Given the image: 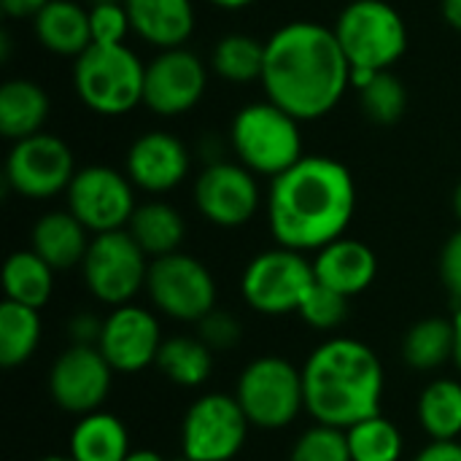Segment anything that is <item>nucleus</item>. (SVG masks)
I'll return each mask as SVG.
<instances>
[{
  "mask_svg": "<svg viewBox=\"0 0 461 461\" xmlns=\"http://www.w3.org/2000/svg\"><path fill=\"white\" fill-rule=\"evenodd\" d=\"M192 167V154L181 138L165 130L138 135L124 157V173L135 189L149 194H167L184 184Z\"/></svg>",
  "mask_w": 461,
  "mask_h": 461,
  "instance_id": "obj_18",
  "label": "nucleus"
},
{
  "mask_svg": "<svg viewBox=\"0 0 461 461\" xmlns=\"http://www.w3.org/2000/svg\"><path fill=\"white\" fill-rule=\"evenodd\" d=\"M230 146L243 167L270 181L305 157L300 119H294L267 97L262 103L243 105L232 116Z\"/></svg>",
  "mask_w": 461,
  "mask_h": 461,
  "instance_id": "obj_4",
  "label": "nucleus"
},
{
  "mask_svg": "<svg viewBox=\"0 0 461 461\" xmlns=\"http://www.w3.org/2000/svg\"><path fill=\"white\" fill-rule=\"evenodd\" d=\"M92 232L70 213V211H49L43 213L30 232V249L57 273L81 267Z\"/></svg>",
  "mask_w": 461,
  "mask_h": 461,
  "instance_id": "obj_21",
  "label": "nucleus"
},
{
  "mask_svg": "<svg viewBox=\"0 0 461 461\" xmlns=\"http://www.w3.org/2000/svg\"><path fill=\"white\" fill-rule=\"evenodd\" d=\"M211 70L227 84L262 81L265 70V41L249 32H227L211 51Z\"/></svg>",
  "mask_w": 461,
  "mask_h": 461,
  "instance_id": "obj_31",
  "label": "nucleus"
},
{
  "mask_svg": "<svg viewBox=\"0 0 461 461\" xmlns=\"http://www.w3.org/2000/svg\"><path fill=\"white\" fill-rule=\"evenodd\" d=\"M208 3L216 5V8H224V11H240V8L254 5L257 0H208Z\"/></svg>",
  "mask_w": 461,
  "mask_h": 461,
  "instance_id": "obj_44",
  "label": "nucleus"
},
{
  "mask_svg": "<svg viewBox=\"0 0 461 461\" xmlns=\"http://www.w3.org/2000/svg\"><path fill=\"white\" fill-rule=\"evenodd\" d=\"M89 30H92V43H103V46L127 43L132 27L124 0H95L89 5Z\"/></svg>",
  "mask_w": 461,
  "mask_h": 461,
  "instance_id": "obj_36",
  "label": "nucleus"
},
{
  "mask_svg": "<svg viewBox=\"0 0 461 461\" xmlns=\"http://www.w3.org/2000/svg\"><path fill=\"white\" fill-rule=\"evenodd\" d=\"M197 338L213 351H230L240 343L243 338V327L238 321V316H232L230 311H221V308H213L205 319L197 321Z\"/></svg>",
  "mask_w": 461,
  "mask_h": 461,
  "instance_id": "obj_37",
  "label": "nucleus"
},
{
  "mask_svg": "<svg viewBox=\"0 0 461 461\" xmlns=\"http://www.w3.org/2000/svg\"><path fill=\"white\" fill-rule=\"evenodd\" d=\"M313 286V262H308L303 251L284 246L257 254L240 278L246 305L262 316L297 313Z\"/></svg>",
  "mask_w": 461,
  "mask_h": 461,
  "instance_id": "obj_8",
  "label": "nucleus"
},
{
  "mask_svg": "<svg viewBox=\"0 0 461 461\" xmlns=\"http://www.w3.org/2000/svg\"><path fill=\"white\" fill-rule=\"evenodd\" d=\"M357 95H359L362 113L373 124H381V127L397 124L408 111V89H405L402 78L392 70L375 73L370 84L357 89Z\"/></svg>",
  "mask_w": 461,
  "mask_h": 461,
  "instance_id": "obj_33",
  "label": "nucleus"
},
{
  "mask_svg": "<svg viewBox=\"0 0 461 461\" xmlns=\"http://www.w3.org/2000/svg\"><path fill=\"white\" fill-rule=\"evenodd\" d=\"M132 32L149 46L181 49L194 32V3L192 0H124Z\"/></svg>",
  "mask_w": 461,
  "mask_h": 461,
  "instance_id": "obj_20",
  "label": "nucleus"
},
{
  "mask_svg": "<svg viewBox=\"0 0 461 461\" xmlns=\"http://www.w3.org/2000/svg\"><path fill=\"white\" fill-rule=\"evenodd\" d=\"M146 294L151 305L167 319L197 324L216 308V278L200 259L178 251L162 259H151Z\"/></svg>",
  "mask_w": 461,
  "mask_h": 461,
  "instance_id": "obj_11",
  "label": "nucleus"
},
{
  "mask_svg": "<svg viewBox=\"0 0 461 461\" xmlns=\"http://www.w3.org/2000/svg\"><path fill=\"white\" fill-rule=\"evenodd\" d=\"M297 316L311 327V330H319V332H332L338 330L346 319H348V297L316 284L305 303L300 305Z\"/></svg>",
  "mask_w": 461,
  "mask_h": 461,
  "instance_id": "obj_35",
  "label": "nucleus"
},
{
  "mask_svg": "<svg viewBox=\"0 0 461 461\" xmlns=\"http://www.w3.org/2000/svg\"><path fill=\"white\" fill-rule=\"evenodd\" d=\"M313 276L316 284L351 300L373 286L378 276V257L367 243L343 235L316 251Z\"/></svg>",
  "mask_w": 461,
  "mask_h": 461,
  "instance_id": "obj_19",
  "label": "nucleus"
},
{
  "mask_svg": "<svg viewBox=\"0 0 461 461\" xmlns=\"http://www.w3.org/2000/svg\"><path fill=\"white\" fill-rule=\"evenodd\" d=\"M249 427L235 394H203L184 413L181 456L189 461H232L246 446Z\"/></svg>",
  "mask_w": 461,
  "mask_h": 461,
  "instance_id": "obj_10",
  "label": "nucleus"
},
{
  "mask_svg": "<svg viewBox=\"0 0 461 461\" xmlns=\"http://www.w3.org/2000/svg\"><path fill=\"white\" fill-rule=\"evenodd\" d=\"M51 0H0V11L11 19H35Z\"/></svg>",
  "mask_w": 461,
  "mask_h": 461,
  "instance_id": "obj_41",
  "label": "nucleus"
},
{
  "mask_svg": "<svg viewBox=\"0 0 461 461\" xmlns=\"http://www.w3.org/2000/svg\"><path fill=\"white\" fill-rule=\"evenodd\" d=\"M76 170L70 146L51 132L16 140L5 157V184L27 200H49L68 192Z\"/></svg>",
  "mask_w": 461,
  "mask_h": 461,
  "instance_id": "obj_13",
  "label": "nucleus"
},
{
  "mask_svg": "<svg viewBox=\"0 0 461 461\" xmlns=\"http://www.w3.org/2000/svg\"><path fill=\"white\" fill-rule=\"evenodd\" d=\"M35 461H73L70 456H43V459H35Z\"/></svg>",
  "mask_w": 461,
  "mask_h": 461,
  "instance_id": "obj_47",
  "label": "nucleus"
},
{
  "mask_svg": "<svg viewBox=\"0 0 461 461\" xmlns=\"http://www.w3.org/2000/svg\"><path fill=\"white\" fill-rule=\"evenodd\" d=\"M208 86L205 62L181 49H165L146 65L143 105L157 116H181L197 108Z\"/></svg>",
  "mask_w": 461,
  "mask_h": 461,
  "instance_id": "obj_15",
  "label": "nucleus"
},
{
  "mask_svg": "<svg viewBox=\"0 0 461 461\" xmlns=\"http://www.w3.org/2000/svg\"><path fill=\"white\" fill-rule=\"evenodd\" d=\"M454 332H456V343H454V365H456V370L461 373V308L454 311Z\"/></svg>",
  "mask_w": 461,
  "mask_h": 461,
  "instance_id": "obj_43",
  "label": "nucleus"
},
{
  "mask_svg": "<svg viewBox=\"0 0 461 461\" xmlns=\"http://www.w3.org/2000/svg\"><path fill=\"white\" fill-rule=\"evenodd\" d=\"M332 30L351 68L392 70L411 43L402 14L386 0H351Z\"/></svg>",
  "mask_w": 461,
  "mask_h": 461,
  "instance_id": "obj_6",
  "label": "nucleus"
},
{
  "mask_svg": "<svg viewBox=\"0 0 461 461\" xmlns=\"http://www.w3.org/2000/svg\"><path fill=\"white\" fill-rule=\"evenodd\" d=\"M43 335L41 311L3 300L0 305V365L5 370L22 367L38 351Z\"/></svg>",
  "mask_w": 461,
  "mask_h": 461,
  "instance_id": "obj_30",
  "label": "nucleus"
},
{
  "mask_svg": "<svg viewBox=\"0 0 461 461\" xmlns=\"http://www.w3.org/2000/svg\"><path fill=\"white\" fill-rule=\"evenodd\" d=\"M440 281L456 308H461V227L446 240L440 251Z\"/></svg>",
  "mask_w": 461,
  "mask_h": 461,
  "instance_id": "obj_38",
  "label": "nucleus"
},
{
  "mask_svg": "<svg viewBox=\"0 0 461 461\" xmlns=\"http://www.w3.org/2000/svg\"><path fill=\"white\" fill-rule=\"evenodd\" d=\"M146 65L127 43H92L73 62L78 100L100 116H124L143 105Z\"/></svg>",
  "mask_w": 461,
  "mask_h": 461,
  "instance_id": "obj_5",
  "label": "nucleus"
},
{
  "mask_svg": "<svg viewBox=\"0 0 461 461\" xmlns=\"http://www.w3.org/2000/svg\"><path fill=\"white\" fill-rule=\"evenodd\" d=\"M454 343H456L454 319L429 316V319L416 321L405 332V338H402V359L413 370L429 373V370L443 367L446 362H454Z\"/></svg>",
  "mask_w": 461,
  "mask_h": 461,
  "instance_id": "obj_29",
  "label": "nucleus"
},
{
  "mask_svg": "<svg viewBox=\"0 0 461 461\" xmlns=\"http://www.w3.org/2000/svg\"><path fill=\"white\" fill-rule=\"evenodd\" d=\"M35 41L57 57H81L92 46L89 8L76 0H51L32 19Z\"/></svg>",
  "mask_w": 461,
  "mask_h": 461,
  "instance_id": "obj_22",
  "label": "nucleus"
},
{
  "mask_svg": "<svg viewBox=\"0 0 461 461\" xmlns=\"http://www.w3.org/2000/svg\"><path fill=\"white\" fill-rule=\"evenodd\" d=\"M124 461H167L165 456H159L157 451H146V448H140V451H132L130 456Z\"/></svg>",
  "mask_w": 461,
  "mask_h": 461,
  "instance_id": "obj_45",
  "label": "nucleus"
},
{
  "mask_svg": "<svg viewBox=\"0 0 461 461\" xmlns=\"http://www.w3.org/2000/svg\"><path fill=\"white\" fill-rule=\"evenodd\" d=\"M357 211L351 170L332 157H303L270 181L267 227L278 246L319 251L343 238Z\"/></svg>",
  "mask_w": 461,
  "mask_h": 461,
  "instance_id": "obj_2",
  "label": "nucleus"
},
{
  "mask_svg": "<svg viewBox=\"0 0 461 461\" xmlns=\"http://www.w3.org/2000/svg\"><path fill=\"white\" fill-rule=\"evenodd\" d=\"M419 424L429 440L461 438V384L454 378H435L419 394Z\"/></svg>",
  "mask_w": 461,
  "mask_h": 461,
  "instance_id": "obj_28",
  "label": "nucleus"
},
{
  "mask_svg": "<svg viewBox=\"0 0 461 461\" xmlns=\"http://www.w3.org/2000/svg\"><path fill=\"white\" fill-rule=\"evenodd\" d=\"M235 400L257 429H284L305 411L303 370L281 357L251 359L235 386Z\"/></svg>",
  "mask_w": 461,
  "mask_h": 461,
  "instance_id": "obj_7",
  "label": "nucleus"
},
{
  "mask_svg": "<svg viewBox=\"0 0 461 461\" xmlns=\"http://www.w3.org/2000/svg\"><path fill=\"white\" fill-rule=\"evenodd\" d=\"M213 351L200 340L189 335H176L162 340L157 370L181 389H197L203 386L213 373Z\"/></svg>",
  "mask_w": 461,
  "mask_h": 461,
  "instance_id": "obj_27",
  "label": "nucleus"
},
{
  "mask_svg": "<svg viewBox=\"0 0 461 461\" xmlns=\"http://www.w3.org/2000/svg\"><path fill=\"white\" fill-rule=\"evenodd\" d=\"M194 205L205 221L221 230L243 227L259 211L257 176L240 162H208L194 181Z\"/></svg>",
  "mask_w": 461,
  "mask_h": 461,
  "instance_id": "obj_14",
  "label": "nucleus"
},
{
  "mask_svg": "<svg viewBox=\"0 0 461 461\" xmlns=\"http://www.w3.org/2000/svg\"><path fill=\"white\" fill-rule=\"evenodd\" d=\"M113 370L97 346H70L65 348L49 370L51 402L73 416H86L100 411L111 394Z\"/></svg>",
  "mask_w": 461,
  "mask_h": 461,
  "instance_id": "obj_16",
  "label": "nucleus"
},
{
  "mask_svg": "<svg viewBox=\"0 0 461 461\" xmlns=\"http://www.w3.org/2000/svg\"><path fill=\"white\" fill-rule=\"evenodd\" d=\"M384 367L378 354L354 338H330L303 365L305 413L324 427L348 429L381 413Z\"/></svg>",
  "mask_w": 461,
  "mask_h": 461,
  "instance_id": "obj_3",
  "label": "nucleus"
},
{
  "mask_svg": "<svg viewBox=\"0 0 461 461\" xmlns=\"http://www.w3.org/2000/svg\"><path fill=\"white\" fill-rule=\"evenodd\" d=\"M167 461H189V459H184V456H178V459H167Z\"/></svg>",
  "mask_w": 461,
  "mask_h": 461,
  "instance_id": "obj_48",
  "label": "nucleus"
},
{
  "mask_svg": "<svg viewBox=\"0 0 461 461\" xmlns=\"http://www.w3.org/2000/svg\"><path fill=\"white\" fill-rule=\"evenodd\" d=\"M351 461H400L405 443L402 432L384 413L346 429Z\"/></svg>",
  "mask_w": 461,
  "mask_h": 461,
  "instance_id": "obj_32",
  "label": "nucleus"
},
{
  "mask_svg": "<svg viewBox=\"0 0 461 461\" xmlns=\"http://www.w3.org/2000/svg\"><path fill=\"white\" fill-rule=\"evenodd\" d=\"M262 86L270 103L300 122L335 111L351 86V65L332 27L297 19L265 41Z\"/></svg>",
  "mask_w": 461,
  "mask_h": 461,
  "instance_id": "obj_1",
  "label": "nucleus"
},
{
  "mask_svg": "<svg viewBox=\"0 0 461 461\" xmlns=\"http://www.w3.org/2000/svg\"><path fill=\"white\" fill-rule=\"evenodd\" d=\"M127 232L135 238V243L149 259H162L181 251V243L186 238V221L170 203L149 200L135 208Z\"/></svg>",
  "mask_w": 461,
  "mask_h": 461,
  "instance_id": "obj_25",
  "label": "nucleus"
},
{
  "mask_svg": "<svg viewBox=\"0 0 461 461\" xmlns=\"http://www.w3.org/2000/svg\"><path fill=\"white\" fill-rule=\"evenodd\" d=\"M151 259L135 243L127 230L92 235L81 276L92 297L108 308L130 305V300L146 289Z\"/></svg>",
  "mask_w": 461,
  "mask_h": 461,
  "instance_id": "obj_9",
  "label": "nucleus"
},
{
  "mask_svg": "<svg viewBox=\"0 0 461 461\" xmlns=\"http://www.w3.org/2000/svg\"><path fill=\"white\" fill-rule=\"evenodd\" d=\"M413 461H461V443L459 440H429V446H424Z\"/></svg>",
  "mask_w": 461,
  "mask_h": 461,
  "instance_id": "obj_40",
  "label": "nucleus"
},
{
  "mask_svg": "<svg viewBox=\"0 0 461 461\" xmlns=\"http://www.w3.org/2000/svg\"><path fill=\"white\" fill-rule=\"evenodd\" d=\"M130 454V432L113 413H86L70 429L68 456L73 461H124Z\"/></svg>",
  "mask_w": 461,
  "mask_h": 461,
  "instance_id": "obj_24",
  "label": "nucleus"
},
{
  "mask_svg": "<svg viewBox=\"0 0 461 461\" xmlns=\"http://www.w3.org/2000/svg\"><path fill=\"white\" fill-rule=\"evenodd\" d=\"M289 461H351L346 429L313 424L292 446Z\"/></svg>",
  "mask_w": 461,
  "mask_h": 461,
  "instance_id": "obj_34",
  "label": "nucleus"
},
{
  "mask_svg": "<svg viewBox=\"0 0 461 461\" xmlns=\"http://www.w3.org/2000/svg\"><path fill=\"white\" fill-rule=\"evenodd\" d=\"M440 11H443L446 24L454 27L456 32H461V0H443L440 3Z\"/></svg>",
  "mask_w": 461,
  "mask_h": 461,
  "instance_id": "obj_42",
  "label": "nucleus"
},
{
  "mask_svg": "<svg viewBox=\"0 0 461 461\" xmlns=\"http://www.w3.org/2000/svg\"><path fill=\"white\" fill-rule=\"evenodd\" d=\"M65 197H68V211L92 235L127 230L138 208L135 186L127 178V173L113 170L108 165L78 167Z\"/></svg>",
  "mask_w": 461,
  "mask_h": 461,
  "instance_id": "obj_12",
  "label": "nucleus"
},
{
  "mask_svg": "<svg viewBox=\"0 0 461 461\" xmlns=\"http://www.w3.org/2000/svg\"><path fill=\"white\" fill-rule=\"evenodd\" d=\"M51 113V100L46 89L32 78H8L0 86V135L8 140H22L43 132Z\"/></svg>",
  "mask_w": 461,
  "mask_h": 461,
  "instance_id": "obj_23",
  "label": "nucleus"
},
{
  "mask_svg": "<svg viewBox=\"0 0 461 461\" xmlns=\"http://www.w3.org/2000/svg\"><path fill=\"white\" fill-rule=\"evenodd\" d=\"M451 208H454V216L459 219V224H461V181L456 184V189H454V197H451Z\"/></svg>",
  "mask_w": 461,
  "mask_h": 461,
  "instance_id": "obj_46",
  "label": "nucleus"
},
{
  "mask_svg": "<svg viewBox=\"0 0 461 461\" xmlns=\"http://www.w3.org/2000/svg\"><path fill=\"white\" fill-rule=\"evenodd\" d=\"M73 346H97L100 332H103V319L92 316V313H76L68 324Z\"/></svg>",
  "mask_w": 461,
  "mask_h": 461,
  "instance_id": "obj_39",
  "label": "nucleus"
},
{
  "mask_svg": "<svg viewBox=\"0 0 461 461\" xmlns=\"http://www.w3.org/2000/svg\"><path fill=\"white\" fill-rule=\"evenodd\" d=\"M162 348V330L151 311L140 305H119L103 319L97 351L113 373H143L157 365Z\"/></svg>",
  "mask_w": 461,
  "mask_h": 461,
  "instance_id": "obj_17",
  "label": "nucleus"
},
{
  "mask_svg": "<svg viewBox=\"0 0 461 461\" xmlns=\"http://www.w3.org/2000/svg\"><path fill=\"white\" fill-rule=\"evenodd\" d=\"M3 292L5 300L43 311L54 292V270L32 251H14L3 265Z\"/></svg>",
  "mask_w": 461,
  "mask_h": 461,
  "instance_id": "obj_26",
  "label": "nucleus"
}]
</instances>
